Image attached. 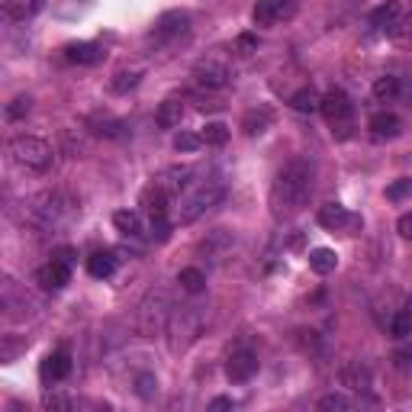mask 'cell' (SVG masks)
I'll return each instance as SVG.
<instances>
[{"label":"cell","instance_id":"obj_1","mask_svg":"<svg viewBox=\"0 0 412 412\" xmlns=\"http://www.w3.org/2000/svg\"><path fill=\"white\" fill-rule=\"evenodd\" d=\"M316 187V168L309 161L294 158L290 165H284L271 187V210L277 219H290L303 210L313 196Z\"/></svg>","mask_w":412,"mask_h":412},{"label":"cell","instance_id":"obj_2","mask_svg":"<svg viewBox=\"0 0 412 412\" xmlns=\"http://www.w3.org/2000/svg\"><path fill=\"white\" fill-rule=\"evenodd\" d=\"M226 196V184L219 177H210V181H200L187 196L181 200V223H194L203 213H210L213 206H219V200Z\"/></svg>","mask_w":412,"mask_h":412},{"label":"cell","instance_id":"obj_3","mask_svg":"<svg viewBox=\"0 0 412 412\" xmlns=\"http://www.w3.org/2000/svg\"><path fill=\"white\" fill-rule=\"evenodd\" d=\"M71 213H74V200L62 190H43L29 200V216L43 226H58Z\"/></svg>","mask_w":412,"mask_h":412},{"label":"cell","instance_id":"obj_4","mask_svg":"<svg viewBox=\"0 0 412 412\" xmlns=\"http://www.w3.org/2000/svg\"><path fill=\"white\" fill-rule=\"evenodd\" d=\"M10 155H13L16 165L29 171H49L52 168V145L45 139H35V135H16L10 142Z\"/></svg>","mask_w":412,"mask_h":412},{"label":"cell","instance_id":"obj_5","mask_svg":"<svg viewBox=\"0 0 412 412\" xmlns=\"http://www.w3.org/2000/svg\"><path fill=\"white\" fill-rule=\"evenodd\" d=\"M200 332H203V313L196 306H181L168 316V335H171V348L174 351L196 342Z\"/></svg>","mask_w":412,"mask_h":412},{"label":"cell","instance_id":"obj_6","mask_svg":"<svg viewBox=\"0 0 412 412\" xmlns=\"http://www.w3.org/2000/svg\"><path fill=\"white\" fill-rule=\"evenodd\" d=\"M322 116L332 123V133L338 135V139H348L351 135V113H355V106H351V100H348V94L345 91H328L325 97H322Z\"/></svg>","mask_w":412,"mask_h":412},{"label":"cell","instance_id":"obj_7","mask_svg":"<svg viewBox=\"0 0 412 412\" xmlns=\"http://www.w3.org/2000/svg\"><path fill=\"white\" fill-rule=\"evenodd\" d=\"M316 219H319V226L328 232H345V229H357V226H361V219L351 216L342 203H325V206H319Z\"/></svg>","mask_w":412,"mask_h":412},{"label":"cell","instance_id":"obj_8","mask_svg":"<svg viewBox=\"0 0 412 412\" xmlns=\"http://www.w3.org/2000/svg\"><path fill=\"white\" fill-rule=\"evenodd\" d=\"M258 374V355L255 351H232L226 361V377L232 384H248Z\"/></svg>","mask_w":412,"mask_h":412},{"label":"cell","instance_id":"obj_9","mask_svg":"<svg viewBox=\"0 0 412 412\" xmlns=\"http://www.w3.org/2000/svg\"><path fill=\"white\" fill-rule=\"evenodd\" d=\"M165 306H168V303H165L161 294H152L139 306V322H142V332H145V335H155V328L158 325H168V313H165Z\"/></svg>","mask_w":412,"mask_h":412},{"label":"cell","instance_id":"obj_10","mask_svg":"<svg viewBox=\"0 0 412 412\" xmlns=\"http://www.w3.org/2000/svg\"><path fill=\"white\" fill-rule=\"evenodd\" d=\"M194 77L200 87H210V91H219V87L229 84V68H226L223 62H216V58H210V62H200L194 68Z\"/></svg>","mask_w":412,"mask_h":412},{"label":"cell","instance_id":"obj_11","mask_svg":"<svg viewBox=\"0 0 412 412\" xmlns=\"http://www.w3.org/2000/svg\"><path fill=\"white\" fill-rule=\"evenodd\" d=\"M187 29H190V16L181 13V10H171V13H165L158 20L155 35H158L161 43H168V39H181V35H187Z\"/></svg>","mask_w":412,"mask_h":412},{"label":"cell","instance_id":"obj_12","mask_svg":"<svg viewBox=\"0 0 412 412\" xmlns=\"http://www.w3.org/2000/svg\"><path fill=\"white\" fill-rule=\"evenodd\" d=\"M35 277H39V284H43L45 290H62V286L71 280V265L62 261V258H52L45 267H39Z\"/></svg>","mask_w":412,"mask_h":412},{"label":"cell","instance_id":"obj_13","mask_svg":"<svg viewBox=\"0 0 412 412\" xmlns=\"http://www.w3.org/2000/svg\"><path fill=\"white\" fill-rule=\"evenodd\" d=\"M232 245H235V235L229 229H216L200 242V252L210 255V258H223L226 252H232Z\"/></svg>","mask_w":412,"mask_h":412},{"label":"cell","instance_id":"obj_14","mask_svg":"<svg viewBox=\"0 0 412 412\" xmlns=\"http://www.w3.org/2000/svg\"><path fill=\"white\" fill-rule=\"evenodd\" d=\"M68 374H71V355L65 348L55 351V355H49L43 361V380H45V384H49V380H52V384H55V380H65Z\"/></svg>","mask_w":412,"mask_h":412},{"label":"cell","instance_id":"obj_15","mask_svg":"<svg viewBox=\"0 0 412 412\" xmlns=\"http://www.w3.org/2000/svg\"><path fill=\"white\" fill-rule=\"evenodd\" d=\"M370 133L374 139H396L403 133V119L396 113H377V116H370Z\"/></svg>","mask_w":412,"mask_h":412},{"label":"cell","instance_id":"obj_16","mask_svg":"<svg viewBox=\"0 0 412 412\" xmlns=\"http://www.w3.org/2000/svg\"><path fill=\"white\" fill-rule=\"evenodd\" d=\"M142 206H145L148 216H168V190L161 184H152V187L142 190Z\"/></svg>","mask_w":412,"mask_h":412},{"label":"cell","instance_id":"obj_17","mask_svg":"<svg viewBox=\"0 0 412 412\" xmlns=\"http://www.w3.org/2000/svg\"><path fill=\"white\" fill-rule=\"evenodd\" d=\"M399 16H403V4L399 0H386V4H380L374 13H370V26H377V29H396Z\"/></svg>","mask_w":412,"mask_h":412},{"label":"cell","instance_id":"obj_18","mask_svg":"<svg viewBox=\"0 0 412 412\" xmlns=\"http://www.w3.org/2000/svg\"><path fill=\"white\" fill-rule=\"evenodd\" d=\"M65 55H68V62H74V65H97V62L106 58V52L94 43H71L68 49H65Z\"/></svg>","mask_w":412,"mask_h":412},{"label":"cell","instance_id":"obj_19","mask_svg":"<svg viewBox=\"0 0 412 412\" xmlns=\"http://www.w3.org/2000/svg\"><path fill=\"white\" fill-rule=\"evenodd\" d=\"M181 119H184V104H181V100H165V104L158 106V113H155V123H158L161 129L181 126Z\"/></svg>","mask_w":412,"mask_h":412},{"label":"cell","instance_id":"obj_20","mask_svg":"<svg viewBox=\"0 0 412 412\" xmlns=\"http://www.w3.org/2000/svg\"><path fill=\"white\" fill-rule=\"evenodd\" d=\"M190 177H194V171H190V168H168L165 174H158V181H155V184H161L168 194H181V190L190 184Z\"/></svg>","mask_w":412,"mask_h":412},{"label":"cell","instance_id":"obj_21","mask_svg":"<svg viewBox=\"0 0 412 412\" xmlns=\"http://www.w3.org/2000/svg\"><path fill=\"white\" fill-rule=\"evenodd\" d=\"M87 271H91V277L104 280L116 271V258H113L110 252H94L91 258H87Z\"/></svg>","mask_w":412,"mask_h":412},{"label":"cell","instance_id":"obj_22","mask_svg":"<svg viewBox=\"0 0 412 412\" xmlns=\"http://www.w3.org/2000/svg\"><path fill=\"white\" fill-rule=\"evenodd\" d=\"M309 267L325 277V274H332L338 267V255L332 248H316V252H309Z\"/></svg>","mask_w":412,"mask_h":412},{"label":"cell","instance_id":"obj_23","mask_svg":"<svg viewBox=\"0 0 412 412\" xmlns=\"http://www.w3.org/2000/svg\"><path fill=\"white\" fill-rule=\"evenodd\" d=\"M113 226H116V229L123 232V235H129V238L142 235V219H139V213H133V210L113 213Z\"/></svg>","mask_w":412,"mask_h":412},{"label":"cell","instance_id":"obj_24","mask_svg":"<svg viewBox=\"0 0 412 412\" xmlns=\"http://www.w3.org/2000/svg\"><path fill=\"white\" fill-rule=\"evenodd\" d=\"M177 284H181V290H187V294H203V290H206V274H203L200 267H184V271L177 274Z\"/></svg>","mask_w":412,"mask_h":412},{"label":"cell","instance_id":"obj_25","mask_svg":"<svg viewBox=\"0 0 412 412\" xmlns=\"http://www.w3.org/2000/svg\"><path fill=\"white\" fill-rule=\"evenodd\" d=\"M290 106H294L296 113H316L322 106V97L313 87H303V91H296L294 97H290Z\"/></svg>","mask_w":412,"mask_h":412},{"label":"cell","instance_id":"obj_26","mask_svg":"<svg viewBox=\"0 0 412 412\" xmlns=\"http://www.w3.org/2000/svg\"><path fill=\"white\" fill-rule=\"evenodd\" d=\"M267 126H271V110H267V106H261V110H252L248 116L242 119V129L248 135H261Z\"/></svg>","mask_w":412,"mask_h":412},{"label":"cell","instance_id":"obj_27","mask_svg":"<svg viewBox=\"0 0 412 412\" xmlns=\"http://www.w3.org/2000/svg\"><path fill=\"white\" fill-rule=\"evenodd\" d=\"M342 384L351 386V390H367V386H370V370L361 367V364H351V367L342 370Z\"/></svg>","mask_w":412,"mask_h":412},{"label":"cell","instance_id":"obj_28","mask_svg":"<svg viewBox=\"0 0 412 412\" xmlns=\"http://www.w3.org/2000/svg\"><path fill=\"white\" fill-rule=\"evenodd\" d=\"M200 135H203V142H206V145L223 148L226 142H229V126H226V123H206Z\"/></svg>","mask_w":412,"mask_h":412},{"label":"cell","instance_id":"obj_29","mask_svg":"<svg viewBox=\"0 0 412 412\" xmlns=\"http://www.w3.org/2000/svg\"><path fill=\"white\" fill-rule=\"evenodd\" d=\"M374 97L384 100V104L393 97H399V77H393V74L377 77V81H374Z\"/></svg>","mask_w":412,"mask_h":412},{"label":"cell","instance_id":"obj_30","mask_svg":"<svg viewBox=\"0 0 412 412\" xmlns=\"http://www.w3.org/2000/svg\"><path fill=\"white\" fill-rule=\"evenodd\" d=\"M91 126H94V133L97 135H106V139H119L123 135V123L119 119H110V116H104V119H91Z\"/></svg>","mask_w":412,"mask_h":412},{"label":"cell","instance_id":"obj_31","mask_svg":"<svg viewBox=\"0 0 412 412\" xmlns=\"http://www.w3.org/2000/svg\"><path fill=\"white\" fill-rule=\"evenodd\" d=\"M252 20H255V26H274L277 23V16H274V0H258L252 10Z\"/></svg>","mask_w":412,"mask_h":412},{"label":"cell","instance_id":"obj_32","mask_svg":"<svg viewBox=\"0 0 412 412\" xmlns=\"http://www.w3.org/2000/svg\"><path fill=\"white\" fill-rule=\"evenodd\" d=\"M139 77H142V71H119V74H113L110 87L116 94H126V91H133V87L139 84Z\"/></svg>","mask_w":412,"mask_h":412},{"label":"cell","instance_id":"obj_33","mask_svg":"<svg viewBox=\"0 0 412 412\" xmlns=\"http://www.w3.org/2000/svg\"><path fill=\"white\" fill-rule=\"evenodd\" d=\"M390 335L393 338H409L412 335V313H396V316H393Z\"/></svg>","mask_w":412,"mask_h":412},{"label":"cell","instance_id":"obj_34","mask_svg":"<svg viewBox=\"0 0 412 412\" xmlns=\"http://www.w3.org/2000/svg\"><path fill=\"white\" fill-rule=\"evenodd\" d=\"M29 110H33V97L20 94V97H13V100L7 104V119H23Z\"/></svg>","mask_w":412,"mask_h":412},{"label":"cell","instance_id":"obj_35","mask_svg":"<svg viewBox=\"0 0 412 412\" xmlns=\"http://www.w3.org/2000/svg\"><path fill=\"white\" fill-rule=\"evenodd\" d=\"M135 393H139L142 399L158 396V380H155V374H142V377H135Z\"/></svg>","mask_w":412,"mask_h":412},{"label":"cell","instance_id":"obj_36","mask_svg":"<svg viewBox=\"0 0 412 412\" xmlns=\"http://www.w3.org/2000/svg\"><path fill=\"white\" fill-rule=\"evenodd\" d=\"M296 10H300V0H274V16L280 20H294Z\"/></svg>","mask_w":412,"mask_h":412},{"label":"cell","instance_id":"obj_37","mask_svg":"<svg viewBox=\"0 0 412 412\" xmlns=\"http://www.w3.org/2000/svg\"><path fill=\"white\" fill-rule=\"evenodd\" d=\"M319 409H335V412H342V409H351V399L348 396H342V393H328V396H322L319 399Z\"/></svg>","mask_w":412,"mask_h":412},{"label":"cell","instance_id":"obj_38","mask_svg":"<svg viewBox=\"0 0 412 412\" xmlns=\"http://www.w3.org/2000/svg\"><path fill=\"white\" fill-rule=\"evenodd\" d=\"M200 145H206V142H203V135H194V133H181V135L174 139V148H177V152H196Z\"/></svg>","mask_w":412,"mask_h":412},{"label":"cell","instance_id":"obj_39","mask_svg":"<svg viewBox=\"0 0 412 412\" xmlns=\"http://www.w3.org/2000/svg\"><path fill=\"white\" fill-rule=\"evenodd\" d=\"M168 235H171L168 216H155L152 219V238H155V242H168Z\"/></svg>","mask_w":412,"mask_h":412},{"label":"cell","instance_id":"obj_40","mask_svg":"<svg viewBox=\"0 0 412 412\" xmlns=\"http://www.w3.org/2000/svg\"><path fill=\"white\" fill-rule=\"evenodd\" d=\"M393 361H396V367H399V370H406V374H409V370H412V345L399 348L396 355H393Z\"/></svg>","mask_w":412,"mask_h":412},{"label":"cell","instance_id":"obj_41","mask_svg":"<svg viewBox=\"0 0 412 412\" xmlns=\"http://www.w3.org/2000/svg\"><path fill=\"white\" fill-rule=\"evenodd\" d=\"M45 409H71V399L52 393V396H45Z\"/></svg>","mask_w":412,"mask_h":412},{"label":"cell","instance_id":"obj_42","mask_svg":"<svg viewBox=\"0 0 412 412\" xmlns=\"http://www.w3.org/2000/svg\"><path fill=\"white\" fill-rule=\"evenodd\" d=\"M396 229H399V235H403V238H412V213H403V216H399Z\"/></svg>","mask_w":412,"mask_h":412},{"label":"cell","instance_id":"obj_43","mask_svg":"<svg viewBox=\"0 0 412 412\" xmlns=\"http://www.w3.org/2000/svg\"><path fill=\"white\" fill-rule=\"evenodd\" d=\"M406 194H409V181H399V184H393V187L386 190L390 200H399V196H406Z\"/></svg>","mask_w":412,"mask_h":412},{"label":"cell","instance_id":"obj_44","mask_svg":"<svg viewBox=\"0 0 412 412\" xmlns=\"http://www.w3.org/2000/svg\"><path fill=\"white\" fill-rule=\"evenodd\" d=\"M255 35H238V49H242V55H252L255 52Z\"/></svg>","mask_w":412,"mask_h":412},{"label":"cell","instance_id":"obj_45","mask_svg":"<svg viewBox=\"0 0 412 412\" xmlns=\"http://www.w3.org/2000/svg\"><path fill=\"white\" fill-rule=\"evenodd\" d=\"M210 409L213 412H219V409H235V399H229V396H216L210 403Z\"/></svg>","mask_w":412,"mask_h":412},{"label":"cell","instance_id":"obj_46","mask_svg":"<svg viewBox=\"0 0 412 412\" xmlns=\"http://www.w3.org/2000/svg\"><path fill=\"white\" fill-rule=\"evenodd\" d=\"M399 94H403V97H406V100H409V104H412V81H409V84H406V87L399 84Z\"/></svg>","mask_w":412,"mask_h":412},{"label":"cell","instance_id":"obj_47","mask_svg":"<svg viewBox=\"0 0 412 412\" xmlns=\"http://www.w3.org/2000/svg\"><path fill=\"white\" fill-rule=\"evenodd\" d=\"M43 4H45V0H29V13H39V10H43Z\"/></svg>","mask_w":412,"mask_h":412},{"label":"cell","instance_id":"obj_48","mask_svg":"<svg viewBox=\"0 0 412 412\" xmlns=\"http://www.w3.org/2000/svg\"><path fill=\"white\" fill-rule=\"evenodd\" d=\"M409 196H412V181H409Z\"/></svg>","mask_w":412,"mask_h":412}]
</instances>
